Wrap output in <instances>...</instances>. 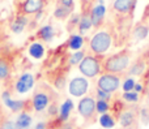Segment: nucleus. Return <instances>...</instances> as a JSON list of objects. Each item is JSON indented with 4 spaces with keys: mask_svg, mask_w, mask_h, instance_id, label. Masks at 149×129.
I'll list each match as a JSON object with an SVG mask.
<instances>
[{
    "mask_svg": "<svg viewBox=\"0 0 149 129\" xmlns=\"http://www.w3.org/2000/svg\"><path fill=\"white\" fill-rule=\"evenodd\" d=\"M89 83L84 77H74L70 82V93L73 97H82L88 91Z\"/></svg>",
    "mask_w": 149,
    "mask_h": 129,
    "instance_id": "obj_6",
    "label": "nucleus"
},
{
    "mask_svg": "<svg viewBox=\"0 0 149 129\" xmlns=\"http://www.w3.org/2000/svg\"><path fill=\"white\" fill-rule=\"evenodd\" d=\"M145 69V64L143 60H137L134 65L131 67L130 69V75H134V76H140Z\"/></svg>",
    "mask_w": 149,
    "mask_h": 129,
    "instance_id": "obj_22",
    "label": "nucleus"
},
{
    "mask_svg": "<svg viewBox=\"0 0 149 129\" xmlns=\"http://www.w3.org/2000/svg\"><path fill=\"white\" fill-rule=\"evenodd\" d=\"M33 85H34L33 75L25 73V75L21 76V77L18 78V81L16 82V90H17V93H20V94H25L33 88Z\"/></svg>",
    "mask_w": 149,
    "mask_h": 129,
    "instance_id": "obj_7",
    "label": "nucleus"
},
{
    "mask_svg": "<svg viewBox=\"0 0 149 129\" xmlns=\"http://www.w3.org/2000/svg\"><path fill=\"white\" fill-rule=\"evenodd\" d=\"M30 124H31V117L28 114H21L16 120V127H18L20 129L28 128Z\"/></svg>",
    "mask_w": 149,
    "mask_h": 129,
    "instance_id": "obj_18",
    "label": "nucleus"
},
{
    "mask_svg": "<svg viewBox=\"0 0 149 129\" xmlns=\"http://www.w3.org/2000/svg\"><path fill=\"white\" fill-rule=\"evenodd\" d=\"M111 46V35L107 31H100L90 41V50L94 54H103Z\"/></svg>",
    "mask_w": 149,
    "mask_h": 129,
    "instance_id": "obj_2",
    "label": "nucleus"
},
{
    "mask_svg": "<svg viewBox=\"0 0 149 129\" xmlns=\"http://www.w3.org/2000/svg\"><path fill=\"white\" fill-rule=\"evenodd\" d=\"M59 3H60L59 5H63V7L70 8V9H73V7H74L73 0H59Z\"/></svg>",
    "mask_w": 149,
    "mask_h": 129,
    "instance_id": "obj_31",
    "label": "nucleus"
},
{
    "mask_svg": "<svg viewBox=\"0 0 149 129\" xmlns=\"http://www.w3.org/2000/svg\"><path fill=\"white\" fill-rule=\"evenodd\" d=\"M84 59V52H81V51H79V52H74V54L71 56V59H70V63L72 65L74 64H77V63H81V60Z\"/></svg>",
    "mask_w": 149,
    "mask_h": 129,
    "instance_id": "obj_27",
    "label": "nucleus"
},
{
    "mask_svg": "<svg viewBox=\"0 0 149 129\" xmlns=\"http://www.w3.org/2000/svg\"><path fill=\"white\" fill-rule=\"evenodd\" d=\"M93 26L92 20H90V16H82L80 18V22H79V29H80V33L84 34L85 31H88L90 28Z\"/></svg>",
    "mask_w": 149,
    "mask_h": 129,
    "instance_id": "obj_19",
    "label": "nucleus"
},
{
    "mask_svg": "<svg viewBox=\"0 0 149 129\" xmlns=\"http://www.w3.org/2000/svg\"><path fill=\"white\" fill-rule=\"evenodd\" d=\"M134 121H135L134 112L126 111V112H123V114H122V116H120V125H122V127H124V128L130 127V125L134 124Z\"/></svg>",
    "mask_w": 149,
    "mask_h": 129,
    "instance_id": "obj_17",
    "label": "nucleus"
},
{
    "mask_svg": "<svg viewBox=\"0 0 149 129\" xmlns=\"http://www.w3.org/2000/svg\"><path fill=\"white\" fill-rule=\"evenodd\" d=\"M26 23H28V18H26L25 16H21V17L16 18V20L13 21V23H12V26H10V29H12L13 33L18 34V33H21V31L25 29Z\"/></svg>",
    "mask_w": 149,
    "mask_h": 129,
    "instance_id": "obj_14",
    "label": "nucleus"
},
{
    "mask_svg": "<svg viewBox=\"0 0 149 129\" xmlns=\"http://www.w3.org/2000/svg\"><path fill=\"white\" fill-rule=\"evenodd\" d=\"M45 0H26L22 5V10L26 14H31V13H37L43 8Z\"/></svg>",
    "mask_w": 149,
    "mask_h": 129,
    "instance_id": "obj_11",
    "label": "nucleus"
},
{
    "mask_svg": "<svg viewBox=\"0 0 149 129\" xmlns=\"http://www.w3.org/2000/svg\"><path fill=\"white\" fill-rule=\"evenodd\" d=\"M9 64L7 60L0 59V80H5L9 76Z\"/></svg>",
    "mask_w": 149,
    "mask_h": 129,
    "instance_id": "obj_23",
    "label": "nucleus"
},
{
    "mask_svg": "<svg viewBox=\"0 0 149 129\" xmlns=\"http://www.w3.org/2000/svg\"><path fill=\"white\" fill-rule=\"evenodd\" d=\"M119 83H120V78L116 75L113 73H106V75L101 76V78L98 80V89L107 93H113V91L118 90Z\"/></svg>",
    "mask_w": 149,
    "mask_h": 129,
    "instance_id": "obj_4",
    "label": "nucleus"
},
{
    "mask_svg": "<svg viewBox=\"0 0 149 129\" xmlns=\"http://www.w3.org/2000/svg\"><path fill=\"white\" fill-rule=\"evenodd\" d=\"M148 34H149V26L147 25V23L140 22V23H137V25L135 26V29H134L135 41H137V42L144 41V39L148 37Z\"/></svg>",
    "mask_w": 149,
    "mask_h": 129,
    "instance_id": "obj_12",
    "label": "nucleus"
},
{
    "mask_svg": "<svg viewBox=\"0 0 149 129\" xmlns=\"http://www.w3.org/2000/svg\"><path fill=\"white\" fill-rule=\"evenodd\" d=\"M39 35H41V38L43 39V41L50 42L54 38V29L50 25L43 26V28H41V30H39Z\"/></svg>",
    "mask_w": 149,
    "mask_h": 129,
    "instance_id": "obj_20",
    "label": "nucleus"
},
{
    "mask_svg": "<svg viewBox=\"0 0 149 129\" xmlns=\"http://www.w3.org/2000/svg\"><path fill=\"white\" fill-rule=\"evenodd\" d=\"M49 102H50L49 95H47L46 93H41V91H38V93H36V95H34V98H33L34 110H36V111H43V110L47 108Z\"/></svg>",
    "mask_w": 149,
    "mask_h": 129,
    "instance_id": "obj_10",
    "label": "nucleus"
},
{
    "mask_svg": "<svg viewBox=\"0 0 149 129\" xmlns=\"http://www.w3.org/2000/svg\"><path fill=\"white\" fill-rule=\"evenodd\" d=\"M63 129H72V128H71V125H64V128Z\"/></svg>",
    "mask_w": 149,
    "mask_h": 129,
    "instance_id": "obj_38",
    "label": "nucleus"
},
{
    "mask_svg": "<svg viewBox=\"0 0 149 129\" xmlns=\"http://www.w3.org/2000/svg\"><path fill=\"white\" fill-rule=\"evenodd\" d=\"M137 0H115L114 9L119 13H130L135 9Z\"/></svg>",
    "mask_w": 149,
    "mask_h": 129,
    "instance_id": "obj_9",
    "label": "nucleus"
},
{
    "mask_svg": "<svg viewBox=\"0 0 149 129\" xmlns=\"http://www.w3.org/2000/svg\"><path fill=\"white\" fill-rule=\"evenodd\" d=\"M79 69L85 77H95L101 72V64L94 56H85L79 65Z\"/></svg>",
    "mask_w": 149,
    "mask_h": 129,
    "instance_id": "obj_3",
    "label": "nucleus"
},
{
    "mask_svg": "<svg viewBox=\"0 0 149 129\" xmlns=\"http://www.w3.org/2000/svg\"><path fill=\"white\" fill-rule=\"evenodd\" d=\"M105 14H106V8H105V5H103L102 0H101L100 4L95 5V7L92 9V13H90V20H92L93 26L98 28V26L102 23Z\"/></svg>",
    "mask_w": 149,
    "mask_h": 129,
    "instance_id": "obj_8",
    "label": "nucleus"
},
{
    "mask_svg": "<svg viewBox=\"0 0 149 129\" xmlns=\"http://www.w3.org/2000/svg\"><path fill=\"white\" fill-rule=\"evenodd\" d=\"M84 43V39L81 35H72V38L70 39V48L71 50H80Z\"/></svg>",
    "mask_w": 149,
    "mask_h": 129,
    "instance_id": "obj_24",
    "label": "nucleus"
},
{
    "mask_svg": "<svg viewBox=\"0 0 149 129\" xmlns=\"http://www.w3.org/2000/svg\"><path fill=\"white\" fill-rule=\"evenodd\" d=\"M1 98H3V102L5 103V106L9 107L12 111H20V110L22 108V106H24V102L13 101V99H10L9 98V93H7V91H5V93H3Z\"/></svg>",
    "mask_w": 149,
    "mask_h": 129,
    "instance_id": "obj_13",
    "label": "nucleus"
},
{
    "mask_svg": "<svg viewBox=\"0 0 149 129\" xmlns=\"http://www.w3.org/2000/svg\"><path fill=\"white\" fill-rule=\"evenodd\" d=\"M141 120L144 124H148L149 123V110L148 108H143L141 111Z\"/></svg>",
    "mask_w": 149,
    "mask_h": 129,
    "instance_id": "obj_32",
    "label": "nucleus"
},
{
    "mask_svg": "<svg viewBox=\"0 0 149 129\" xmlns=\"http://www.w3.org/2000/svg\"><path fill=\"white\" fill-rule=\"evenodd\" d=\"M29 54H30V56L34 57V59H41V57L45 55V48L42 44L33 43L30 47H29Z\"/></svg>",
    "mask_w": 149,
    "mask_h": 129,
    "instance_id": "obj_15",
    "label": "nucleus"
},
{
    "mask_svg": "<svg viewBox=\"0 0 149 129\" xmlns=\"http://www.w3.org/2000/svg\"><path fill=\"white\" fill-rule=\"evenodd\" d=\"M16 124H13L12 121H8V120H4V123L1 124V129H15Z\"/></svg>",
    "mask_w": 149,
    "mask_h": 129,
    "instance_id": "obj_33",
    "label": "nucleus"
},
{
    "mask_svg": "<svg viewBox=\"0 0 149 129\" xmlns=\"http://www.w3.org/2000/svg\"><path fill=\"white\" fill-rule=\"evenodd\" d=\"M110 94L111 93L103 91V90H101V89H98V90H97V97H98V99H100V101H106V102H107L109 99H110Z\"/></svg>",
    "mask_w": 149,
    "mask_h": 129,
    "instance_id": "obj_30",
    "label": "nucleus"
},
{
    "mask_svg": "<svg viewBox=\"0 0 149 129\" xmlns=\"http://www.w3.org/2000/svg\"><path fill=\"white\" fill-rule=\"evenodd\" d=\"M107 110H109V104L106 101H98L95 103V111L100 112V114H105Z\"/></svg>",
    "mask_w": 149,
    "mask_h": 129,
    "instance_id": "obj_26",
    "label": "nucleus"
},
{
    "mask_svg": "<svg viewBox=\"0 0 149 129\" xmlns=\"http://www.w3.org/2000/svg\"><path fill=\"white\" fill-rule=\"evenodd\" d=\"M79 112L85 120H92L95 114V102L90 97H85L79 102Z\"/></svg>",
    "mask_w": 149,
    "mask_h": 129,
    "instance_id": "obj_5",
    "label": "nucleus"
},
{
    "mask_svg": "<svg viewBox=\"0 0 149 129\" xmlns=\"http://www.w3.org/2000/svg\"><path fill=\"white\" fill-rule=\"evenodd\" d=\"M100 124L102 125L103 128H113L115 125V121L113 120V117L107 114H103L102 116L100 117Z\"/></svg>",
    "mask_w": 149,
    "mask_h": 129,
    "instance_id": "obj_25",
    "label": "nucleus"
},
{
    "mask_svg": "<svg viewBox=\"0 0 149 129\" xmlns=\"http://www.w3.org/2000/svg\"><path fill=\"white\" fill-rule=\"evenodd\" d=\"M3 123H4V111L0 107V124H3Z\"/></svg>",
    "mask_w": 149,
    "mask_h": 129,
    "instance_id": "obj_34",
    "label": "nucleus"
},
{
    "mask_svg": "<svg viewBox=\"0 0 149 129\" xmlns=\"http://www.w3.org/2000/svg\"><path fill=\"white\" fill-rule=\"evenodd\" d=\"M135 91H136V93H140V91L143 90V88H141V85H139V83H136V85H135Z\"/></svg>",
    "mask_w": 149,
    "mask_h": 129,
    "instance_id": "obj_36",
    "label": "nucleus"
},
{
    "mask_svg": "<svg viewBox=\"0 0 149 129\" xmlns=\"http://www.w3.org/2000/svg\"><path fill=\"white\" fill-rule=\"evenodd\" d=\"M130 63V55L127 52H120V54H116L114 56L109 57L105 61V70L107 73H113V75H116V73H122L127 67H128Z\"/></svg>",
    "mask_w": 149,
    "mask_h": 129,
    "instance_id": "obj_1",
    "label": "nucleus"
},
{
    "mask_svg": "<svg viewBox=\"0 0 149 129\" xmlns=\"http://www.w3.org/2000/svg\"><path fill=\"white\" fill-rule=\"evenodd\" d=\"M72 10L73 9H70V8H65V7H63V5H59V7L55 9L54 16L56 18H59V20H64V18H67L68 16L72 13Z\"/></svg>",
    "mask_w": 149,
    "mask_h": 129,
    "instance_id": "obj_21",
    "label": "nucleus"
},
{
    "mask_svg": "<svg viewBox=\"0 0 149 129\" xmlns=\"http://www.w3.org/2000/svg\"><path fill=\"white\" fill-rule=\"evenodd\" d=\"M145 16H147V17L149 18V5H148L147 8H145Z\"/></svg>",
    "mask_w": 149,
    "mask_h": 129,
    "instance_id": "obj_37",
    "label": "nucleus"
},
{
    "mask_svg": "<svg viewBox=\"0 0 149 129\" xmlns=\"http://www.w3.org/2000/svg\"><path fill=\"white\" fill-rule=\"evenodd\" d=\"M123 98L126 99L127 102H137L139 101L137 93H132V91H126V93L123 94Z\"/></svg>",
    "mask_w": 149,
    "mask_h": 129,
    "instance_id": "obj_28",
    "label": "nucleus"
},
{
    "mask_svg": "<svg viewBox=\"0 0 149 129\" xmlns=\"http://www.w3.org/2000/svg\"><path fill=\"white\" fill-rule=\"evenodd\" d=\"M45 128H46L45 123H38V124L36 125V128H34V129H45Z\"/></svg>",
    "mask_w": 149,
    "mask_h": 129,
    "instance_id": "obj_35",
    "label": "nucleus"
},
{
    "mask_svg": "<svg viewBox=\"0 0 149 129\" xmlns=\"http://www.w3.org/2000/svg\"><path fill=\"white\" fill-rule=\"evenodd\" d=\"M72 108H73V103L71 99H67V101L62 104V107H60V119H62L63 121H65V120L68 119L70 112L72 111Z\"/></svg>",
    "mask_w": 149,
    "mask_h": 129,
    "instance_id": "obj_16",
    "label": "nucleus"
},
{
    "mask_svg": "<svg viewBox=\"0 0 149 129\" xmlns=\"http://www.w3.org/2000/svg\"><path fill=\"white\" fill-rule=\"evenodd\" d=\"M135 81L132 80V78H127L126 81H124V83H123V90L124 91H131L132 89L135 88Z\"/></svg>",
    "mask_w": 149,
    "mask_h": 129,
    "instance_id": "obj_29",
    "label": "nucleus"
}]
</instances>
